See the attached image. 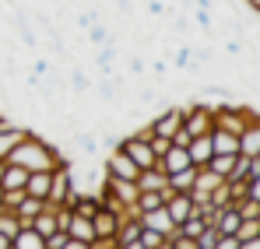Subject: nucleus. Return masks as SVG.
Listing matches in <instances>:
<instances>
[{
    "mask_svg": "<svg viewBox=\"0 0 260 249\" xmlns=\"http://www.w3.org/2000/svg\"><path fill=\"white\" fill-rule=\"evenodd\" d=\"M211 144H215V155H239V133H232V130L215 126L211 130Z\"/></svg>",
    "mask_w": 260,
    "mask_h": 249,
    "instance_id": "11",
    "label": "nucleus"
},
{
    "mask_svg": "<svg viewBox=\"0 0 260 249\" xmlns=\"http://www.w3.org/2000/svg\"><path fill=\"white\" fill-rule=\"evenodd\" d=\"M246 197L260 204V175H250V179H246Z\"/></svg>",
    "mask_w": 260,
    "mask_h": 249,
    "instance_id": "29",
    "label": "nucleus"
},
{
    "mask_svg": "<svg viewBox=\"0 0 260 249\" xmlns=\"http://www.w3.org/2000/svg\"><path fill=\"white\" fill-rule=\"evenodd\" d=\"M169 186V175L162 172L158 165H151V168H141V175H137V190H166Z\"/></svg>",
    "mask_w": 260,
    "mask_h": 249,
    "instance_id": "12",
    "label": "nucleus"
},
{
    "mask_svg": "<svg viewBox=\"0 0 260 249\" xmlns=\"http://www.w3.org/2000/svg\"><path fill=\"white\" fill-rule=\"evenodd\" d=\"M25 183H28V168L25 165H14V162L4 165V179H0L4 190H25Z\"/></svg>",
    "mask_w": 260,
    "mask_h": 249,
    "instance_id": "14",
    "label": "nucleus"
},
{
    "mask_svg": "<svg viewBox=\"0 0 260 249\" xmlns=\"http://www.w3.org/2000/svg\"><path fill=\"white\" fill-rule=\"evenodd\" d=\"M18 228H21V218H18L11 207H0V232L14 239V235H18Z\"/></svg>",
    "mask_w": 260,
    "mask_h": 249,
    "instance_id": "22",
    "label": "nucleus"
},
{
    "mask_svg": "<svg viewBox=\"0 0 260 249\" xmlns=\"http://www.w3.org/2000/svg\"><path fill=\"white\" fill-rule=\"evenodd\" d=\"M232 165H236V155H211V162L204 168H211L215 175H221V179H229V172H232Z\"/></svg>",
    "mask_w": 260,
    "mask_h": 249,
    "instance_id": "21",
    "label": "nucleus"
},
{
    "mask_svg": "<svg viewBox=\"0 0 260 249\" xmlns=\"http://www.w3.org/2000/svg\"><path fill=\"white\" fill-rule=\"evenodd\" d=\"M21 197H25V190H4V207H18L21 204Z\"/></svg>",
    "mask_w": 260,
    "mask_h": 249,
    "instance_id": "28",
    "label": "nucleus"
},
{
    "mask_svg": "<svg viewBox=\"0 0 260 249\" xmlns=\"http://www.w3.org/2000/svg\"><path fill=\"white\" fill-rule=\"evenodd\" d=\"M137 249H169V239L155 228H144L141 225V239H137Z\"/></svg>",
    "mask_w": 260,
    "mask_h": 249,
    "instance_id": "19",
    "label": "nucleus"
},
{
    "mask_svg": "<svg viewBox=\"0 0 260 249\" xmlns=\"http://www.w3.org/2000/svg\"><path fill=\"white\" fill-rule=\"evenodd\" d=\"M197 249H218V228L208 225L201 235H197Z\"/></svg>",
    "mask_w": 260,
    "mask_h": 249,
    "instance_id": "24",
    "label": "nucleus"
},
{
    "mask_svg": "<svg viewBox=\"0 0 260 249\" xmlns=\"http://www.w3.org/2000/svg\"><path fill=\"white\" fill-rule=\"evenodd\" d=\"M67 246H71V235H67V232L56 228V232L46 235V249H67Z\"/></svg>",
    "mask_w": 260,
    "mask_h": 249,
    "instance_id": "26",
    "label": "nucleus"
},
{
    "mask_svg": "<svg viewBox=\"0 0 260 249\" xmlns=\"http://www.w3.org/2000/svg\"><path fill=\"white\" fill-rule=\"evenodd\" d=\"M186 165H193V162H190V151L179 148V144H169V151L158 158V168L166 175H173V172H179V168H186Z\"/></svg>",
    "mask_w": 260,
    "mask_h": 249,
    "instance_id": "8",
    "label": "nucleus"
},
{
    "mask_svg": "<svg viewBox=\"0 0 260 249\" xmlns=\"http://www.w3.org/2000/svg\"><path fill=\"white\" fill-rule=\"evenodd\" d=\"M148 123H151V130H155L158 137H169V140H173V133L183 126V105H176V102H173L169 109H158V116L148 120Z\"/></svg>",
    "mask_w": 260,
    "mask_h": 249,
    "instance_id": "5",
    "label": "nucleus"
},
{
    "mask_svg": "<svg viewBox=\"0 0 260 249\" xmlns=\"http://www.w3.org/2000/svg\"><path fill=\"white\" fill-rule=\"evenodd\" d=\"M11 249H46V239L32 228V225H21L18 235L11 239Z\"/></svg>",
    "mask_w": 260,
    "mask_h": 249,
    "instance_id": "13",
    "label": "nucleus"
},
{
    "mask_svg": "<svg viewBox=\"0 0 260 249\" xmlns=\"http://www.w3.org/2000/svg\"><path fill=\"white\" fill-rule=\"evenodd\" d=\"M25 133H28V126H21V123H11V126H0V162L25 140Z\"/></svg>",
    "mask_w": 260,
    "mask_h": 249,
    "instance_id": "10",
    "label": "nucleus"
},
{
    "mask_svg": "<svg viewBox=\"0 0 260 249\" xmlns=\"http://www.w3.org/2000/svg\"><path fill=\"white\" fill-rule=\"evenodd\" d=\"M0 249H11V235H4V232H0Z\"/></svg>",
    "mask_w": 260,
    "mask_h": 249,
    "instance_id": "32",
    "label": "nucleus"
},
{
    "mask_svg": "<svg viewBox=\"0 0 260 249\" xmlns=\"http://www.w3.org/2000/svg\"><path fill=\"white\" fill-rule=\"evenodd\" d=\"M25 193L46 200L49 197V172H28V183H25Z\"/></svg>",
    "mask_w": 260,
    "mask_h": 249,
    "instance_id": "18",
    "label": "nucleus"
},
{
    "mask_svg": "<svg viewBox=\"0 0 260 249\" xmlns=\"http://www.w3.org/2000/svg\"><path fill=\"white\" fill-rule=\"evenodd\" d=\"M193 207H197V204H193V197H190V193H179V190L169 193V200H166V210L173 214L176 225H179V221H186V218L193 214Z\"/></svg>",
    "mask_w": 260,
    "mask_h": 249,
    "instance_id": "9",
    "label": "nucleus"
},
{
    "mask_svg": "<svg viewBox=\"0 0 260 249\" xmlns=\"http://www.w3.org/2000/svg\"><path fill=\"white\" fill-rule=\"evenodd\" d=\"M193 4H197V7H211V11H215V0H193Z\"/></svg>",
    "mask_w": 260,
    "mask_h": 249,
    "instance_id": "33",
    "label": "nucleus"
},
{
    "mask_svg": "<svg viewBox=\"0 0 260 249\" xmlns=\"http://www.w3.org/2000/svg\"><path fill=\"white\" fill-rule=\"evenodd\" d=\"M0 207H4V186H0Z\"/></svg>",
    "mask_w": 260,
    "mask_h": 249,
    "instance_id": "34",
    "label": "nucleus"
},
{
    "mask_svg": "<svg viewBox=\"0 0 260 249\" xmlns=\"http://www.w3.org/2000/svg\"><path fill=\"white\" fill-rule=\"evenodd\" d=\"M243 4H246V7H250L253 14H260V0H243Z\"/></svg>",
    "mask_w": 260,
    "mask_h": 249,
    "instance_id": "31",
    "label": "nucleus"
},
{
    "mask_svg": "<svg viewBox=\"0 0 260 249\" xmlns=\"http://www.w3.org/2000/svg\"><path fill=\"white\" fill-rule=\"evenodd\" d=\"M120 148L134 158V165H137V168L158 165V155L151 151V140H144V137H137V133H123V137H120Z\"/></svg>",
    "mask_w": 260,
    "mask_h": 249,
    "instance_id": "3",
    "label": "nucleus"
},
{
    "mask_svg": "<svg viewBox=\"0 0 260 249\" xmlns=\"http://www.w3.org/2000/svg\"><path fill=\"white\" fill-rule=\"evenodd\" d=\"M169 144H173V140H169V137H158V133H151V151H155V155H158V158H162V155H166V151H169Z\"/></svg>",
    "mask_w": 260,
    "mask_h": 249,
    "instance_id": "27",
    "label": "nucleus"
},
{
    "mask_svg": "<svg viewBox=\"0 0 260 249\" xmlns=\"http://www.w3.org/2000/svg\"><path fill=\"white\" fill-rule=\"evenodd\" d=\"M43 207H46V200L32 197V193H25V197H21V204L14 207V214L21 218V225H32V218H36V214H39Z\"/></svg>",
    "mask_w": 260,
    "mask_h": 249,
    "instance_id": "16",
    "label": "nucleus"
},
{
    "mask_svg": "<svg viewBox=\"0 0 260 249\" xmlns=\"http://www.w3.org/2000/svg\"><path fill=\"white\" fill-rule=\"evenodd\" d=\"M186 151H190V162L197 168H204L211 162V155H215V144H211V133H197L190 144H186Z\"/></svg>",
    "mask_w": 260,
    "mask_h": 249,
    "instance_id": "6",
    "label": "nucleus"
},
{
    "mask_svg": "<svg viewBox=\"0 0 260 249\" xmlns=\"http://www.w3.org/2000/svg\"><path fill=\"white\" fill-rule=\"evenodd\" d=\"M137 218H141L144 228H155V232H162L166 239H173L176 232H179V225L173 221V214L166 210V204H162V207H151V210H141Z\"/></svg>",
    "mask_w": 260,
    "mask_h": 249,
    "instance_id": "4",
    "label": "nucleus"
},
{
    "mask_svg": "<svg viewBox=\"0 0 260 249\" xmlns=\"http://www.w3.org/2000/svg\"><path fill=\"white\" fill-rule=\"evenodd\" d=\"M102 168H106V175H113V179H134V183H137V175H141V168L134 165V158H130L120 144H116L113 151H106Z\"/></svg>",
    "mask_w": 260,
    "mask_h": 249,
    "instance_id": "2",
    "label": "nucleus"
},
{
    "mask_svg": "<svg viewBox=\"0 0 260 249\" xmlns=\"http://www.w3.org/2000/svg\"><path fill=\"white\" fill-rule=\"evenodd\" d=\"M88 88H91V78H88L81 67H74V70H71V91H74V95H85Z\"/></svg>",
    "mask_w": 260,
    "mask_h": 249,
    "instance_id": "23",
    "label": "nucleus"
},
{
    "mask_svg": "<svg viewBox=\"0 0 260 249\" xmlns=\"http://www.w3.org/2000/svg\"><path fill=\"white\" fill-rule=\"evenodd\" d=\"M193 21H197V28H201L204 35H211V25H215V21H211V7H197V11H193Z\"/></svg>",
    "mask_w": 260,
    "mask_h": 249,
    "instance_id": "25",
    "label": "nucleus"
},
{
    "mask_svg": "<svg viewBox=\"0 0 260 249\" xmlns=\"http://www.w3.org/2000/svg\"><path fill=\"white\" fill-rule=\"evenodd\" d=\"M166 204V197L158 193V190H141L137 193V204H134V210L141 214V210H151V207H162Z\"/></svg>",
    "mask_w": 260,
    "mask_h": 249,
    "instance_id": "20",
    "label": "nucleus"
},
{
    "mask_svg": "<svg viewBox=\"0 0 260 249\" xmlns=\"http://www.w3.org/2000/svg\"><path fill=\"white\" fill-rule=\"evenodd\" d=\"M218 249H243V246H239L236 235H221V232H218Z\"/></svg>",
    "mask_w": 260,
    "mask_h": 249,
    "instance_id": "30",
    "label": "nucleus"
},
{
    "mask_svg": "<svg viewBox=\"0 0 260 249\" xmlns=\"http://www.w3.org/2000/svg\"><path fill=\"white\" fill-rule=\"evenodd\" d=\"M0 49H4V46H0ZM0 63H4V53H0Z\"/></svg>",
    "mask_w": 260,
    "mask_h": 249,
    "instance_id": "35",
    "label": "nucleus"
},
{
    "mask_svg": "<svg viewBox=\"0 0 260 249\" xmlns=\"http://www.w3.org/2000/svg\"><path fill=\"white\" fill-rule=\"evenodd\" d=\"M4 162H14V165H25L28 172H53V168L60 165V162H67L63 155H60V148L56 144H49L46 137L39 133H25V140L4 158Z\"/></svg>",
    "mask_w": 260,
    "mask_h": 249,
    "instance_id": "1",
    "label": "nucleus"
},
{
    "mask_svg": "<svg viewBox=\"0 0 260 249\" xmlns=\"http://www.w3.org/2000/svg\"><path fill=\"white\" fill-rule=\"evenodd\" d=\"M193 183H197V165H186V168H179V172L169 175V186L179 190V193H190V190H193Z\"/></svg>",
    "mask_w": 260,
    "mask_h": 249,
    "instance_id": "17",
    "label": "nucleus"
},
{
    "mask_svg": "<svg viewBox=\"0 0 260 249\" xmlns=\"http://www.w3.org/2000/svg\"><path fill=\"white\" fill-rule=\"evenodd\" d=\"M257 151H260V120H253V123L239 133V155H250L253 158Z\"/></svg>",
    "mask_w": 260,
    "mask_h": 249,
    "instance_id": "15",
    "label": "nucleus"
},
{
    "mask_svg": "<svg viewBox=\"0 0 260 249\" xmlns=\"http://www.w3.org/2000/svg\"><path fill=\"white\" fill-rule=\"evenodd\" d=\"M67 235L74 239V242H81V246L91 249V239H95V228H91V218L88 214H71V225H67Z\"/></svg>",
    "mask_w": 260,
    "mask_h": 249,
    "instance_id": "7",
    "label": "nucleus"
}]
</instances>
